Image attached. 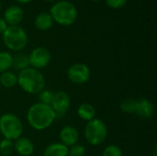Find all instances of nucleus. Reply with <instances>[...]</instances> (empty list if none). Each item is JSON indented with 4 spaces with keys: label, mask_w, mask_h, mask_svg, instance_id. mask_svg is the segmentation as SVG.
<instances>
[{
    "label": "nucleus",
    "mask_w": 157,
    "mask_h": 156,
    "mask_svg": "<svg viewBox=\"0 0 157 156\" xmlns=\"http://www.w3.org/2000/svg\"><path fill=\"white\" fill-rule=\"evenodd\" d=\"M13 64V55L8 51H0V74L9 71Z\"/></svg>",
    "instance_id": "obj_19"
},
{
    "label": "nucleus",
    "mask_w": 157,
    "mask_h": 156,
    "mask_svg": "<svg viewBox=\"0 0 157 156\" xmlns=\"http://www.w3.org/2000/svg\"><path fill=\"white\" fill-rule=\"evenodd\" d=\"M92 1H94V2H99V1H102V0H92Z\"/></svg>",
    "instance_id": "obj_29"
},
{
    "label": "nucleus",
    "mask_w": 157,
    "mask_h": 156,
    "mask_svg": "<svg viewBox=\"0 0 157 156\" xmlns=\"http://www.w3.org/2000/svg\"><path fill=\"white\" fill-rule=\"evenodd\" d=\"M12 67H14L15 70H17L19 72L26 69V68H28V67H29L28 55H26L24 53H17L15 56H13Z\"/></svg>",
    "instance_id": "obj_18"
},
{
    "label": "nucleus",
    "mask_w": 157,
    "mask_h": 156,
    "mask_svg": "<svg viewBox=\"0 0 157 156\" xmlns=\"http://www.w3.org/2000/svg\"><path fill=\"white\" fill-rule=\"evenodd\" d=\"M17 84L24 92L38 95L45 88V78L40 70L29 66L18 73Z\"/></svg>",
    "instance_id": "obj_2"
},
{
    "label": "nucleus",
    "mask_w": 157,
    "mask_h": 156,
    "mask_svg": "<svg viewBox=\"0 0 157 156\" xmlns=\"http://www.w3.org/2000/svg\"><path fill=\"white\" fill-rule=\"evenodd\" d=\"M53 92H52L49 89H43L41 90L39 94H38V98H39V102L41 104H45V105H51L52 97H53Z\"/></svg>",
    "instance_id": "obj_22"
},
{
    "label": "nucleus",
    "mask_w": 157,
    "mask_h": 156,
    "mask_svg": "<svg viewBox=\"0 0 157 156\" xmlns=\"http://www.w3.org/2000/svg\"><path fill=\"white\" fill-rule=\"evenodd\" d=\"M14 151V142L3 139L0 142V154L3 156H10Z\"/></svg>",
    "instance_id": "obj_21"
},
{
    "label": "nucleus",
    "mask_w": 157,
    "mask_h": 156,
    "mask_svg": "<svg viewBox=\"0 0 157 156\" xmlns=\"http://www.w3.org/2000/svg\"><path fill=\"white\" fill-rule=\"evenodd\" d=\"M137 99H133V98H127L125 100H123L121 103V109L127 114H135L136 112V108H137Z\"/></svg>",
    "instance_id": "obj_20"
},
{
    "label": "nucleus",
    "mask_w": 157,
    "mask_h": 156,
    "mask_svg": "<svg viewBox=\"0 0 157 156\" xmlns=\"http://www.w3.org/2000/svg\"><path fill=\"white\" fill-rule=\"evenodd\" d=\"M24 17V11L18 6H8L4 13V19L7 26H17Z\"/></svg>",
    "instance_id": "obj_11"
},
{
    "label": "nucleus",
    "mask_w": 157,
    "mask_h": 156,
    "mask_svg": "<svg viewBox=\"0 0 157 156\" xmlns=\"http://www.w3.org/2000/svg\"><path fill=\"white\" fill-rule=\"evenodd\" d=\"M28 57L29 66L37 70L45 68L51 62V53L49 50L44 47H37L33 49Z\"/></svg>",
    "instance_id": "obj_8"
},
{
    "label": "nucleus",
    "mask_w": 157,
    "mask_h": 156,
    "mask_svg": "<svg viewBox=\"0 0 157 156\" xmlns=\"http://www.w3.org/2000/svg\"><path fill=\"white\" fill-rule=\"evenodd\" d=\"M50 106L57 116L65 114L71 106V99L69 95L64 91H58L54 93Z\"/></svg>",
    "instance_id": "obj_9"
},
{
    "label": "nucleus",
    "mask_w": 157,
    "mask_h": 156,
    "mask_svg": "<svg viewBox=\"0 0 157 156\" xmlns=\"http://www.w3.org/2000/svg\"><path fill=\"white\" fill-rule=\"evenodd\" d=\"M108 137V128L104 121L99 119H93L85 127V138L92 146L102 144Z\"/></svg>",
    "instance_id": "obj_6"
},
{
    "label": "nucleus",
    "mask_w": 157,
    "mask_h": 156,
    "mask_svg": "<svg viewBox=\"0 0 157 156\" xmlns=\"http://www.w3.org/2000/svg\"><path fill=\"white\" fill-rule=\"evenodd\" d=\"M0 8H1V3H0Z\"/></svg>",
    "instance_id": "obj_30"
},
{
    "label": "nucleus",
    "mask_w": 157,
    "mask_h": 156,
    "mask_svg": "<svg viewBox=\"0 0 157 156\" xmlns=\"http://www.w3.org/2000/svg\"><path fill=\"white\" fill-rule=\"evenodd\" d=\"M59 137L61 140V143H63L66 147H71L77 143L79 140V132L74 126L66 125L61 130Z\"/></svg>",
    "instance_id": "obj_10"
},
{
    "label": "nucleus",
    "mask_w": 157,
    "mask_h": 156,
    "mask_svg": "<svg viewBox=\"0 0 157 156\" xmlns=\"http://www.w3.org/2000/svg\"><path fill=\"white\" fill-rule=\"evenodd\" d=\"M69 148L61 143H54L48 145L43 152V156H68Z\"/></svg>",
    "instance_id": "obj_15"
},
{
    "label": "nucleus",
    "mask_w": 157,
    "mask_h": 156,
    "mask_svg": "<svg viewBox=\"0 0 157 156\" xmlns=\"http://www.w3.org/2000/svg\"><path fill=\"white\" fill-rule=\"evenodd\" d=\"M7 27L8 26H7L6 22L5 21V19L2 18V17H0V34H3L5 32V30L6 29Z\"/></svg>",
    "instance_id": "obj_26"
},
{
    "label": "nucleus",
    "mask_w": 157,
    "mask_h": 156,
    "mask_svg": "<svg viewBox=\"0 0 157 156\" xmlns=\"http://www.w3.org/2000/svg\"><path fill=\"white\" fill-rule=\"evenodd\" d=\"M50 14L53 21L62 26L73 25L77 18V10L75 5L66 0L55 3L51 7Z\"/></svg>",
    "instance_id": "obj_3"
},
{
    "label": "nucleus",
    "mask_w": 157,
    "mask_h": 156,
    "mask_svg": "<svg viewBox=\"0 0 157 156\" xmlns=\"http://www.w3.org/2000/svg\"><path fill=\"white\" fill-rule=\"evenodd\" d=\"M68 79L76 85H83L86 83L91 76V71L89 67L81 63L72 64L67 70Z\"/></svg>",
    "instance_id": "obj_7"
},
{
    "label": "nucleus",
    "mask_w": 157,
    "mask_h": 156,
    "mask_svg": "<svg viewBox=\"0 0 157 156\" xmlns=\"http://www.w3.org/2000/svg\"><path fill=\"white\" fill-rule=\"evenodd\" d=\"M57 115L49 105L40 102L29 107L27 112V121L35 131H44L52 126Z\"/></svg>",
    "instance_id": "obj_1"
},
{
    "label": "nucleus",
    "mask_w": 157,
    "mask_h": 156,
    "mask_svg": "<svg viewBox=\"0 0 157 156\" xmlns=\"http://www.w3.org/2000/svg\"><path fill=\"white\" fill-rule=\"evenodd\" d=\"M45 1H47V2H54L56 0H45Z\"/></svg>",
    "instance_id": "obj_28"
},
{
    "label": "nucleus",
    "mask_w": 157,
    "mask_h": 156,
    "mask_svg": "<svg viewBox=\"0 0 157 156\" xmlns=\"http://www.w3.org/2000/svg\"><path fill=\"white\" fill-rule=\"evenodd\" d=\"M0 132L4 139L14 142L23 133L22 121L13 113H5L0 117Z\"/></svg>",
    "instance_id": "obj_5"
},
{
    "label": "nucleus",
    "mask_w": 157,
    "mask_h": 156,
    "mask_svg": "<svg viewBox=\"0 0 157 156\" xmlns=\"http://www.w3.org/2000/svg\"><path fill=\"white\" fill-rule=\"evenodd\" d=\"M53 19L51 16L50 13L47 12H41L40 14L37 15V17H35V27L36 29H38L39 30H48L50 29L52 25H53Z\"/></svg>",
    "instance_id": "obj_14"
},
{
    "label": "nucleus",
    "mask_w": 157,
    "mask_h": 156,
    "mask_svg": "<svg viewBox=\"0 0 157 156\" xmlns=\"http://www.w3.org/2000/svg\"><path fill=\"white\" fill-rule=\"evenodd\" d=\"M86 154V149L81 144H75L70 147L68 150V156H85Z\"/></svg>",
    "instance_id": "obj_24"
},
{
    "label": "nucleus",
    "mask_w": 157,
    "mask_h": 156,
    "mask_svg": "<svg viewBox=\"0 0 157 156\" xmlns=\"http://www.w3.org/2000/svg\"><path fill=\"white\" fill-rule=\"evenodd\" d=\"M17 83V75L11 71L4 72L0 74V84L6 88H11Z\"/></svg>",
    "instance_id": "obj_17"
},
{
    "label": "nucleus",
    "mask_w": 157,
    "mask_h": 156,
    "mask_svg": "<svg viewBox=\"0 0 157 156\" xmlns=\"http://www.w3.org/2000/svg\"><path fill=\"white\" fill-rule=\"evenodd\" d=\"M3 35L4 44L13 51H22L28 43V35L20 26H8Z\"/></svg>",
    "instance_id": "obj_4"
},
{
    "label": "nucleus",
    "mask_w": 157,
    "mask_h": 156,
    "mask_svg": "<svg viewBox=\"0 0 157 156\" xmlns=\"http://www.w3.org/2000/svg\"><path fill=\"white\" fill-rule=\"evenodd\" d=\"M77 115L81 120L88 122L96 118V109L91 104L83 103L77 108Z\"/></svg>",
    "instance_id": "obj_16"
},
{
    "label": "nucleus",
    "mask_w": 157,
    "mask_h": 156,
    "mask_svg": "<svg viewBox=\"0 0 157 156\" xmlns=\"http://www.w3.org/2000/svg\"><path fill=\"white\" fill-rule=\"evenodd\" d=\"M102 156H123V154L121 149L118 145L110 144L104 149Z\"/></svg>",
    "instance_id": "obj_23"
},
{
    "label": "nucleus",
    "mask_w": 157,
    "mask_h": 156,
    "mask_svg": "<svg viewBox=\"0 0 157 156\" xmlns=\"http://www.w3.org/2000/svg\"><path fill=\"white\" fill-rule=\"evenodd\" d=\"M15 1H17V2H18V3L25 4V3H29V2H30L31 0H15Z\"/></svg>",
    "instance_id": "obj_27"
},
{
    "label": "nucleus",
    "mask_w": 157,
    "mask_h": 156,
    "mask_svg": "<svg viewBox=\"0 0 157 156\" xmlns=\"http://www.w3.org/2000/svg\"><path fill=\"white\" fill-rule=\"evenodd\" d=\"M106 4L108 5V6H109L110 8H114V9H119L123 7L128 0H105Z\"/></svg>",
    "instance_id": "obj_25"
},
{
    "label": "nucleus",
    "mask_w": 157,
    "mask_h": 156,
    "mask_svg": "<svg viewBox=\"0 0 157 156\" xmlns=\"http://www.w3.org/2000/svg\"><path fill=\"white\" fill-rule=\"evenodd\" d=\"M154 105L150 100L146 98H141L137 102V108L135 114H137L143 119H150L154 114Z\"/></svg>",
    "instance_id": "obj_13"
},
{
    "label": "nucleus",
    "mask_w": 157,
    "mask_h": 156,
    "mask_svg": "<svg viewBox=\"0 0 157 156\" xmlns=\"http://www.w3.org/2000/svg\"><path fill=\"white\" fill-rule=\"evenodd\" d=\"M34 144L29 138L19 137L14 141V151H16L19 155L30 156L34 153Z\"/></svg>",
    "instance_id": "obj_12"
}]
</instances>
